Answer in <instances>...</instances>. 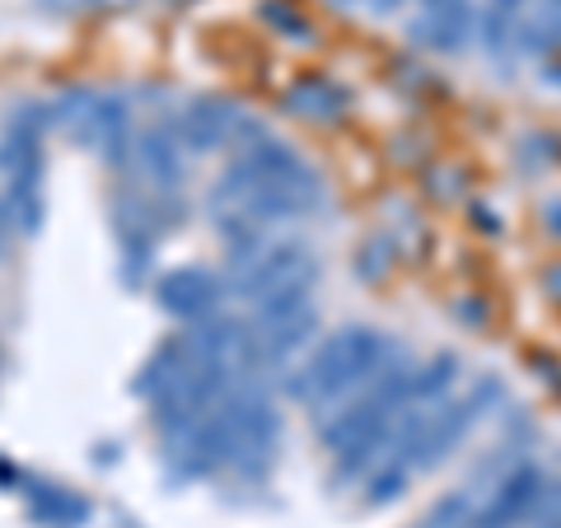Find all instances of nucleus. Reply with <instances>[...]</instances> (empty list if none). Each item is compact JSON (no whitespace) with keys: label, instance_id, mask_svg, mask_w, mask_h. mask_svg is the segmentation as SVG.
I'll return each mask as SVG.
<instances>
[{"label":"nucleus","instance_id":"nucleus-6","mask_svg":"<svg viewBox=\"0 0 561 528\" xmlns=\"http://www.w3.org/2000/svg\"><path fill=\"white\" fill-rule=\"evenodd\" d=\"M319 272L323 262L319 253L309 249V239L300 234H262L249 249H239L225 257V286H230V299L239 305H262L280 290H295V286H319Z\"/></svg>","mask_w":561,"mask_h":528},{"label":"nucleus","instance_id":"nucleus-5","mask_svg":"<svg viewBox=\"0 0 561 528\" xmlns=\"http://www.w3.org/2000/svg\"><path fill=\"white\" fill-rule=\"evenodd\" d=\"M43 108H47V127L51 131H66L76 146L94 150L108 169H127L131 164L136 103L122 90H90V84H76V90L47 99Z\"/></svg>","mask_w":561,"mask_h":528},{"label":"nucleus","instance_id":"nucleus-19","mask_svg":"<svg viewBox=\"0 0 561 528\" xmlns=\"http://www.w3.org/2000/svg\"><path fill=\"white\" fill-rule=\"evenodd\" d=\"M10 234H14V225H10V206H5V192H0V249L10 243Z\"/></svg>","mask_w":561,"mask_h":528},{"label":"nucleus","instance_id":"nucleus-12","mask_svg":"<svg viewBox=\"0 0 561 528\" xmlns=\"http://www.w3.org/2000/svg\"><path fill=\"white\" fill-rule=\"evenodd\" d=\"M280 103H286L290 117H300V122H323V127H332V122L346 117L351 90H346V84H337L332 76H300L286 94H280Z\"/></svg>","mask_w":561,"mask_h":528},{"label":"nucleus","instance_id":"nucleus-9","mask_svg":"<svg viewBox=\"0 0 561 528\" xmlns=\"http://www.w3.org/2000/svg\"><path fill=\"white\" fill-rule=\"evenodd\" d=\"M243 117H249V113H243L234 99L197 94V99L183 103L173 122H179V136H183L187 154H216V150H234Z\"/></svg>","mask_w":561,"mask_h":528},{"label":"nucleus","instance_id":"nucleus-17","mask_svg":"<svg viewBox=\"0 0 561 528\" xmlns=\"http://www.w3.org/2000/svg\"><path fill=\"white\" fill-rule=\"evenodd\" d=\"M402 5H408V0H365V10L379 14V20H389V14H398Z\"/></svg>","mask_w":561,"mask_h":528},{"label":"nucleus","instance_id":"nucleus-7","mask_svg":"<svg viewBox=\"0 0 561 528\" xmlns=\"http://www.w3.org/2000/svg\"><path fill=\"white\" fill-rule=\"evenodd\" d=\"M187 160L192 154H187L183 136H179V122L154 117V122H146V127H136L127 173L136 179L140 192H154V197H183Z\"/></svg>","mask_w":561,"mask_h":528},{"label":"nucleus","instance_id":"nucleus-18","mask_svg":"<svg viewBox=\"0 0 561 528\" xmlns=\"http://www.w3.org/2000/svg\"><path fill=\"white\" fill-rule=\"evenodd\" d=\"M542 290H548V295L557 299V305H561V262H557V267L542 272Z\"/></svg>","mask_w":561,"mask_h":528},{"label":"nucleus","instance_id":"nucleus-16","mask_svg":"<svg viewBox=\"0 0 561 528\" xmlns=\"http://www.w3.org/2000/svg\"><path fill=\"white\" fill-rule=\"evenodd\" d=\"M542 225L561 239V197H552V202H542Z\"/></svg>","mask_w":561,"mask_h":528},{"label":"nucleus","instance_id":"nucleus-13","mask_svg":"<svg viewBox=\"0 0 561 528\" xmlns=\"http://www.w3.org/2000/svg\"><path fill=\"white\" fill-rule=\"evenodd\" d=\"M529 10L534 0H486V5H478V43L496 61L519 51V28L529 20Z\"/></svg>","mask_w":561,"mask_h":528},{"label":"nucleus","instance_id":"nucleus-10","mask_svg":"<svg viewBox=\"0 0 561 528\" xmlns=\"http://www.w3.org/2000/svg\"><path fill=\"white\" fill-rule=\"evenodd\" d=\"M408 43H416L421 51H435V57H459V51L478 43V5L459 0V5L421 10L408 24Z\"/></svg>","mask_w":561,"mask_h":528},{"label":"nucleus","instance_id":"nucleus-11","mask_svg":"<svg viewBox=\"0 0 561 528\" xmlns=\"http://www.w3.org/2000/svg\"><path fill=\"white\" fill-rule=\"evenodd\" d=\"M14 491L24 496L28 515L38 519L43 528H84L94 519L90 496H80V491L66 486V482H47V478H33V472H24Z\"/></svg>","mask_w":561,"mask_h":528},{"label":"nucleus","instance_id":"nucleus-4","mask_svg":"<svg viewBox=\"0 0 561 528\" xmlns=\"http://www.w3.org/2000/svg\"><path fill=\"white\" fill-rule=\"evenodd\" d=\"M47 108L20 103L0 131V192L14 234H43L47 225Z\"/></svg>","mask_w":561,"mask_h":528},{"label":"nucleus","instance_id":"nucleus-20","mask_svg":"<svg viewBox=\"0 0 561 528\" xmlns=\"http://www.w3.org/2000/svg\"><path fill=\"white\" fill-rule=\"evenodd\" d=\"M332 10H356V5H365V0H328Z\"/></svg>","mask_w":561,"mask_h":528},{"label":"nucleus","instance_id":"nucleus-8","mask_svg":"<svg viewBox=\"0 0 561 528\" xmlns=\"http://www.w3.org/2000/svg\"><path fill=\"white\" fill-rule=\"evenodd\" d=\"M154 305H160L169 319H179L187 328H202L210 319H220L225 305H230V286H225V272L202 267V262H183V267H169L150 280Z\"/></svg>","mask_w":561,"mask_h":528},{"label":"nucleus","instance_id":"nucleus-14","mask_svg":"<svg viewBox=\"0 0 561 528\" xmlns=\"http://www.w3.org/2000/svg\"><path fill=\"white\" fill-rule=\"evenodd\" d=\"M262 20H267L280 33V38H295V43H309L313 38V24L290 5V0H262Z\"/></svg>","mask_w":561,"mask_h":528},{"label":"nucleus","instance_id":"nucleus-15","mask_svg":"<svg viewBox=\"0 0 561 528\" xmlns=\"http://www.w3.org/2000/svg\"><path fill=\"white\" fill-rule=\"evenodd\" d=\"M393 257H398L393 239H389V234H370V239L360 243V253H356V267H360L365 280H379L383 272L393 267Z\"/></svg>","mask_w":561,"mask_h":528},{"label":"nucleus","instance_id":"nucleus-2","mask_svg":"<svg viewBox=\"0 0 561 528\" xmlns=\"http://www.w3.org/2000/svg\"><path fill=\"white\" fill-rule=\"evenodd\" d=\"M280 449V412L272 393L257 379H239L220 408H210L197 426L164 439V463L183 482L206 478H239V482H267Z\"/></svg>","mask_w":561,"mask_h":528},{"label":"nucleus","instance_id":"nucleus-21","mask_svg":"<svg viewBox=\"0 0 561 528\" xmlns=\"http://www.w3.org/2000/svg\"><path fill=\"white\" fill-rule=\"evenodd\" d=\"M435 5H459V0H421V10H435Z\"/></svg>","mask_w":561,"mask_h":528},{"label":"nucleus","instance_id":"nucleus-1","mask_svg":"<svg viewBox=\"0 0 561 528\" xmlns=\"http://www.w3.org/2000/svg\"><path fill=\"white\" fill-rule=\"evenodd\" d=\"M328 206V183L290 140L257 136L230 154L206 192V220L216 230L225 257L249 249L262 234L313 220Z\"/></svg>","mask_w":561,"mask_h":528},{"label":"nucleus","instance_id":"nucleus-3","mask_svg":"<svg viewBox=\"0 0 561 528\" xmlns=\"http://www.w3.org/2000/svg\"><path fill=\"white\" fill-rule=\"evenodd\" d=\"M398 356V342L375 323H342L332 328L319 346L309 351V360L290 375V398H300L309 412H332L346 398H356L365 383L379 379L389 360Z\"/></svg>","mask_w":561,"mask_h":528}]
</instances>
